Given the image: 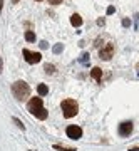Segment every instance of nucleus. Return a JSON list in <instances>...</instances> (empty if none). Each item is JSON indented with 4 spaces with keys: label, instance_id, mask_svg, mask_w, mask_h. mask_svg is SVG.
<instances>
[{
    "label": "nucleus",
    "instance_id": "obj_11",
    "mask_svg": "<svg viewBox=\"0 0 139 151\" xmlns=\"http://www.w3.org/2000/svg\"><path fill=\"white\" fill-rule=\"evenodd\" d=\"M25 40L27 42H34V40H35V34H34L32 30H27L25 32Z\"/></svg>",
    "mask_w": 139,
    "mask_h": 151
},
{
    "label": "nucleus",
    "instance_id": "obj_23",
    "mask_svg": "<svg viewBox=\"0 0 139 151\" xmlns=\"http://www.w3.org/2000/svg\"><path fill=\"white\" fill-rule=\"evenodd\" d=\"M129 151H139V146H134V148H129Z\"/></svg>",
    "mask_w": 139,
    "mask_h": 151
},
{
    "label": "nucleus",
    "instance_id": "obj_21",
    "mask_svg": "<svg viewBox=\"0 0 139 151\" xmlns=\"http://www.w3.org/2000/svg\"><path fill=\"white\" fill-rule=\"evenodd\" d=\"M40 47H42V49H47V42H45V40H42V42H40Z\"/></svg>",
    "mask_w": 139,
    "mask_h": 151
},
{
    "label": "nucleus",
    "instance_id": "obj_26",
    "mask_svg": "<svg viewBox=\"0 0 139 151\" xmlns=\"http://www.w3.org/2000/svg\"><path fill=\"white\" fill-rule=\"evenodd\" d=\"M35 2H42V0H35Z\"/></svg>",
    "mask_w": 139,
    "mask_h": 151
},
{
    "label": "nucleus",
    "instance_id": "obj_12",
    "mask_svg": "<svg viewBox=\"0 0 139 151\" xmlns=\"http://www.w3.org/2000/svg\"><path fill=\"white\" fill-rule=\"evenodd\" d=\"M44 70H45V74H54L55 72V67L52 64H45L44 65Z\"/></svg>",
    "mask_w": 139,
    "mask_h": 151
},
{
    "label": "nucleus",
    "instance_id": "obj_10",
    "mask_svg": "<svg viewBox=\"0 0 139 151\" xmlns=\"http://www.w3.org/2000/svg\"><path fill=\"white\" fill-rule=\"evenodd\" d=\"M37 92H39V96H45V94H49V87L45 86V84H39Z\"/></svg>",
    "mask_w": 139,
    "mask_h": 151
},
{
    "label": "nucleus",
    "instance_id": "obj_13",
    "mask_svg": "<svg viewBox=\"0 0 139 151\" xmlns=\"http://www.w3.org/2000/svg\"><path fill=\"white\" fill-rule=\"evenodd\" d=\"M54 150H57V151H75V148H65V146H60V145H54Z\"/></svg>",
    "mask_w": 139,
    "mask_h": 151
},
{
    "label": "nucleus",
    "instance_id": "obj_3",
    "mask_svg": "<svg viewBox=\"0 0 139 151\" xmlns=\"http://www.w3.org/2000/svg\"><path fill=\"white\" fill-rule=\"evenodd\" d=\"M60 108H62L64 118H67V119L74 118L75 114L79 113V106H77V103H75L74 99H64V101L60 103Z\"/></svg>",
    "mask_w": 139,
    "mask_h": 151
},
{
    "label": "nucleus",
    "instance_id": "obj_16",
    "mask_svg": "<svg viewBox=\"0 0 139 151\" xmlns=\"http://www.w3.org/2000/svg\"><path fill=\"white\" fill-rule=\"evenodd\" d=\"M14 123H15L17 126H19V128H20V129H25V128H24V124H22V121H20V119H17V118H14Z\"/></svg>",
    "mask_w": 139,
    "mask_h": 151
},
{
    "label": "nucleus",
    "instance_id": "obj_5",
    "mask_svg": "<svg viewBox=\"0 0 139 151\" xmlns=\"http://www.w3.org/2000/svg\"><path fill=\"white\" fill-rule=\"evenodd\" d=\"M22 54H24V57H25V60L29 64H39V62L42 60V54H40V52H32V50H29V49H24Z\"/></svg>",
    "mask_w": 139,
    "mask_h": 151
},
{
    "label": "nucleus",
    "instance_id": "obj_20",
    "mask_svg": "<svg viewBox=\"0 0 139 151\" xmlns=\"http://www.w3.org/2000/svg\"><path fill=\"white\" fill-rule=\"evenodd\" d=\"M104 24H106L104 19H97V25H104Z\"/></svg>",
    "mask_w": 139,
    "mask_h": 151
},
{
    "label": "nucleus",
    "instance_id": "obj_22",
    "mask_svg": "<svg viewBox=\"0 0 139 151\" xmlns=\"http://www.w3.org/2000/svg\"><path fill=\"white\" fill-rule=\"evenodd\" d=\"M2 69H4V62H2V57H0V74H2Z\"/></svg>",
    "mask_w": 139,
    "mask_h": 151
},
{
    "label": "nucleus",
    "instance_id": "obj_18",
    "mask_svg": "<svg viewBox=\"0 0 139 151\" xmlns=\"http://www.w3.org/2000/svg\"><path fill=\"white\" fill-rule=\"evenodd\" d=\"M49 4H52V5H59V4H62V0H49Z\"/></svg>",
    "mask_w": 139,
    "mask_h": 151
},
{
    "label": "nucleus",
    "instance_id": "obj_15",
    "mask_svg": "<svg viewBox=\"0 0 139 151\" xmlns=\"http://www.w3.org/2000/svg\"><path fill=\"white\" fill-rule=\"evenodd\" d=\"M62 49H64V45H62V44H55V45H54V54H60V52H62Z\"/></svg>",
    "mask_w": 139,
    "mask_h": 151
},
{
    "label": "nucleus",
    "instance_id": "obj_7",
    "mask_svg": "<svg viewBox=\"0 0 139 151\" xmlns=\"http://www.w3.org/2000/svg\"><path fill=\"white\" fill-rule=\"evenodd\" d=\"M133 133V123L131 121H123L119 124V136H129Z\"/></svg>",
    "mask_w": 139,
    "mask_h": 151
},
{
    "label": "nucleus",
    "instance_id": "obj_25",
    "mask_svg": "<svg viewBox=\"0 0 139 151\" xmlns=\"http://www.w3.org/2000/svg\"><path fill=\"white\" fill-rule=\"evenodd\" d=\"M17 2H19V0H12V4H17Z\"/></svg>",
    "mask_w": 139,
    "mask_h": 151
},
{
    "label": "nucleus",
    "instance_id": "obj_14",
    "mask_svg": "<svg viewBox=\"0 0 139 151\" xmlns=\"http://www.w3.org/2000/svg\"><path fill=\"white\" fill-rule=\"evenodd\" d=\"M89 57H91V55L87 54V52H84V54L80 55V64H87V62H89Z\"/></svg>",
    "mask_w": 139,
    "mask_h": 151
},
{
    "label": "nucleus",
    "instance_id": "obj_2",
    "mask_svg": "<svg viewBox=\"0 0 139 151\" xmlns=\"http://www.w3.org/2000/svg\"><path fill=\"white\" fill-rule=\"evenodd\" d=\"M12 94L17 101H24L30 96V86L25 81H15L12 84Z\"/></svg>",
    "mask_w": 139,
    "mask_h": 151
},
{
    "label": "nucleus",
    "instance_id": "obj_6",
    "mask_svg": "<svg viewBox=\"0 0 139 151\" xmlns=\"http://www.w3.org/2000/svg\"><path fill=\"white\" fill-rule=\"evenodd\" d=\"M65 134L69 136L70 139H80L82 138V129H80L79 126H74V124H70L67 126V129H65Z\"/></svg>",
    "mask_w": 139,
    "mask_h": 151
},
{
    "label": "nucleus",
    "instance_id": "obj_4",
    "mask_svg": "<svg viewBox=\"0 0 139 151\" xmlns=\"http://www.w3.org/2000/svg\"><path fill=\"white\" fill-rule=\"evenodd\" d=\"M114 50H116L114 44L112 42H107V44H104V45L99 49V57H101L102 60H109L114 55Z\"/></svg>",
    "mask_w": 139,
    "mask_h": 151
},
{
    "label": "nucleus",
    "instance_id": "obj_19",
    "mask_svg": "<svg viewBox=\"0 0 139 151\" xmlns=\"http://www.w3.org/2000/svg\"><path fill=\"white\" fill-rule=\"evenodd\" d=\"M123 25H124V27H129V25H131V20H129V19H124V20H123Z\"/></svg>",
    "mask_w": 139,
    "mask_h": 151
},
{
    "label": "nucleus",
    "instance_id": "obj_17",
    "mask_svg": "<svg viewBox=\"0 0 139 151\" xmlns=\"http://www.w3.org/2000/svg\"><path fill=\"white\" fill-rule=\"evenodd\" d=\"M114 12H116V9H114L112 5H111V7H107V15H112Z\"/></svg>",
    "mask_w": 139,
    "mask_h": 151
},
{
    "label": "nucleus",
    "instance_id": "obj_24",
    "mask_svg": "<svg viewBox=\"0 0 139 151\" xmlns=\"http://www.w3.org/2000/svg\"><path fill=\"white\" fill-rule=\"evenodd\" d=\"M2 7H4V0H0V12H2Z\"/></svg>",
    "mask_w": 139,
    "mask_h": 151
},
{
    "label": "nucleus",
    "instance_id": "obj_9",
    "mask_svg": "<svg viewBox=\"0 0 139 151\" xmlns=\"http://www.w3.org/2000/svg\"><path fill=\"white\" fill-rule=\"evenodd\" d=\"M70 24H72L74 27H80V25H82V17H80L79 14L70 15Z\"/></svg>",
    "mask_w": 139,
    "mask_h": 151
},
{
    "label": "nucleus",
    "instance_id": "obj_8",
    "mask_svg": "<svg viewBox=\"0 0 139 151\" xmlns=\"http://www.w3.org/2000/svg\"><path fill=\"white\" fill-rule=\"evenodd\" d=\"M91 77H92L96 82H101V81H102V69H101V67H92Z\"/></svg>",
    "mask_w": 139,
    "mask_h": 151
},
{
    "label": "nucleus",
    "instance_id": "obj_1",
    "mask_svg": "<svg viewBox=\"0 0 139 151\" xmlns=\"http://www.w3.org/2000/svg\"><path fill=\"white\" fill-rule=\"evenodd\" d=\"M27 109H29V113L32 114V116H35L37 119H47L49 113L47 109L42 106V97H32L29 103H27Z\"/></svg>",
    "mask_w": 139,
    "mask_h": 151
}]
</instances>
